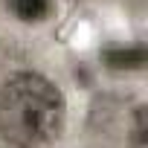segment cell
<instances>
[{
	"instance_id": "cell-1",
	"label": "cell",
	"mask_w": 148,
	"mask_h": 148,
	"mask_svg": "<svg viewBox=\"0 0 148 148\" xmlns=\"http://www.w3.org/2000/svg\"><path fill=\"white\" fill-rule=\"evenodd\" d=\"M64 96L52 82L21 73L0 87V134L18 148H47L61 136Z\"/></svg>"
},
{
	"instance_id": "cell-2",
	"label": "cell",
	"mask_w": 148,
	"mask_h": 148,
	"mask_svg": "<svg viewBox=\"0 0 148 148\" xmlns=\"http://www.w3.org/2000/svg\"><path fill=\"white\" fill-rule=\"evenodd\" d=\"M12 9L21 21H44L49 15V0H12Z\"/></svg>"
},
{
	"instance_id": "cell-3",
	"label": "cell",
	"mask_w": 148,
	"mask_h": 148,
	"mask_svg": "<svg viewBox=\"0 0 148 148\" xmlns=\"http://www.w3.org/2000/svg\"><path fill=\"white\" fill-rule=\"evenodd\" d=\"M108 61H110V67H139L145 61V52L142 49H134V52H108Z\"/></svg>"
}]
</instances>
